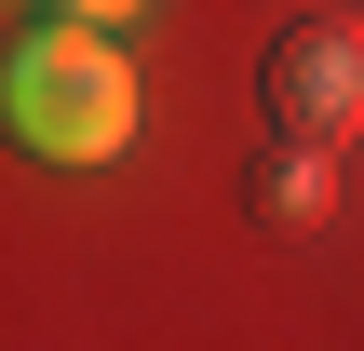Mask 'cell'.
<instances>
[{
  "mask_svg": "<svg viewBox=\"0 0 364 351\" xmlns=\"http://www.w3.org/2000/svg\"><path fill=\"white\" fill-rule=\"evenodd\" d=\"M0 108H14V149H41V162H122L135 149V68L108 27H68V14L41 41H14Z\"/></svg>",
  "mask_w": 364,
  "mask_h": 351,
  "instance_id": "1",
  "label": "cell"
},
{
  "mask_svg": "<svg viewBox=\"0 0 364 351\" xmlns=\"http://www.w3.org/2000/svg\"><path fill=\"white\" fill-rule=\"evenodd\" d=\"M270 122H284L297 149L364 135V27H351V14H311V27L270 41Z\"/></svg>",
  "mask_w": 364,
  "mask_h": 351,
  "instance_id": "2",
  "label": "cell"
},
{
  "mask_svg": "<svg viewBox=\"0 0 364 351\" xmlns=\"http://www.w3.org/2000/svg\"><path fill=\"white\" fill-rule=\"evenodd\" d=\"M257 216H270V230H324V216H338V149H297V135H284V162L257 176Z\"/></svg>",
  "mask_w": 364,
  "mask_h": 351,
  "instance_id": "3",
  "label": "cell"
},
{
  "mask_svg": "<svg viewBox=\"0 0 364 351\" xmlns=\"http://www.w3.org/2000/svg\"><path fill=\"white\" fill-rule=\"evenodd\" d=\"M54 14H68V27H135L149 0H54Z\"/></svg>",
  "mask_w": 364,
  "mask_h": 351,
  "instance_id": "4",
  "label": "cell"
}]
</instances>
